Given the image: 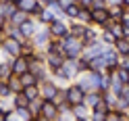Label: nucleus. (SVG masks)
I'll use <instances>...</instances> for the list:
<instances>
[{
    "label": "nucleus",
    "mask_w": 129,
    "mask_h": 121,
    "mask_svg": "<svg viewBox=\"0 0 129 121\" xmlns=\"http://www.w3.org/2000/svg\"><path fill=\"white\" fill-rule=\"evenodd\" d=\"M60 48H62V54H64V59H79V56L83 54V42H81V38H75V36H64L60 40Z\"/></svg>",
    "instance_id": "obj_1"
},
{
    "label": "nucleus",
    "mask_w": 129,
    "mask_h": 121,
    "mask_svg": "<svg viewBox=\"0 0 129 121\" xmlns=\"http://www.w3.org/2000/svg\"><path fill=\"white\" fill-rule=\"evenodd\" d=\"M0 48H2V54H6L9 59H15V56H21L23 42H21V40H17V38L4 36L2 42H0Z\"/></svg>",
    "instance_id": "obj_2"
},
{
    "label": "nucleus",
    "mask_w": 129,
    "mask_h": 121,
    "mask_svg": "<svg viewBox=\"0 0 129 121\" xmlns=\"http://www.w3.org/2000/svg\"><path fill=\"white\" fill-rule=\"evenodd\" d=\"M75 75H79V69H77V59H67L62 63V67L54 73V77L58 79H64V82H69V79H73Z\"/></svg>",
    "instance_id": "obj_3"
},
{
    "label": "nucleus",
    "mask_w": 129,
    "mask_h": 121,
    "mask_svg": "<svg viewBox=\"0 0 129 121\" xmlns=\"http://www.w3.org/2000/svg\"><path fill=\"white\" fill-rule=\"evenodd\" d=\"M64 92H67V104H71V107L81 104V102L85 100V92H83L77 84H71L69 88H64Z\"/></svg>",
    "instance_id": "obj_4"
},
{
    "label": "nucleus",
    "mask_w": 129,
    "mask_h": 121,
    "mask_svg": "<svg viewBox=\"0 0 129 121\" xmlns=\"http://www.w3.org/2000/svg\"><path fill=\"white\" fill-rule=\"evenodd\" d=\"M46 27H48V31H50L52 40H62L64 36H69V25L62 19H54L50 25H46Z\"/></svg>",
    "instance_id": "obj_5"
},
{
    "label": "nucleus",
    "mask_w": 129,
    "mask_h": 121,
    "mask_svg": "<svg viewBox=\"0 0 129 121\" xmlns=\"http://www.w3.org/2000/svg\"><path fill=\"white\" fill-rule=\"evenodd\" d=\"M50 40H52L50 31H48V27H44V29H38L36 34H34V38L29 40V42L36 46V50H44V48L48 46V42H50Z\"/></svg>",
    "instance_id": "obj_6"
},
{
    "label": "nucleus",
    "mask_w": 129,
    "mask_h": 121,
    "mask_svg": "<svg viewBox=\"0 0 129 121\" xmlns=\"http://www.w3.org/2000/svg\"><path fill=\"white\" fill-rule=\"evenodd\" d=\"M56 92H58V86H56L52 79H46V82L40 84V98L42 100H54Z\"/></svg>",
    "instance_id": "obj_7"
},
{
    "label": "nucleus",
    "mask_w": 129,
    "mask_h": 121,
    "mask_svg": "<svg viewBox=\"0 0 129 121\" xmlns=\"http://www.w3.org/2000/svg\"><path fill=\"white\" fill-rule=\"evenodd\" d=\"M29 71H31V73H34V75L38 77V82H40V84H42V82H46V79H50V77H48L46 63H42V61L31 59V61H29Z\"/></svg>",
    "instance_id": "obj_8"
},
{
    "label": "nucleus",
    "mask_w": 129,
    "mask_h": 121,
    "mask_svg": "<svg viewBox=\"0 0 129 121\" xmlns=\"http://www.w3.org/2000/svg\"><path fill=\"white\" fill-rule=\"evenodd\" d=\"M11 63V71L13 75H23L29 71V61L25 59V56H15V59H9Z\"/></svg>",
    "instance_id": "obj_9"
},
{
    "label": "nucleus",
    "mask_w": 129,
    "mask_h": 121,
    "mask_svg": "<svg viewBox=\"0 0 129 121\" xmlns=\"http://www.w3.org/2000/svg\"><path fill=\"white\" fill-rule=\"evenodd\" d=\"M40 117H44L48 121H56L58 119V107H56L52 100H44L42 109H40Z\"/></svg>",
    "instance_id": "obj_10"
},
{
    "label": "nucleus",
    "mask_w": 129,
    "mask_h": 121,
    "mask_svg": "<svg viewBox=\"0 0 129 121\" xmlns=\"http://www.w3.org/2000/svg\"><path fill=\"white\" fill-rule=\"evenodd\" d=\"M19 31H21V38H23V40H31L34 34L38 31V19L29 17L27 21H23L21 25H19Z\"/></svg>",
    "instance_id": "obj_11"
},
{
    "label": "nucleus",
    "mask_w": 129,
    "mask_h": 121,
    "mask_svg": "<svg viewBox=\"0 0 129 121\" xmlns=\"http://www.w3.org/2000/svg\"><path fill=\"white\" fill-rule=\"evenodd\" d=\"M67 61L64 59V54H46V69L52 71V75L62 67V63Z\"/></svg>",
    "instance_id": "obj_12"
},
{
    "label": "nucleus",
    "mask_w": 129,
    "mask_h": 121,
    "mask_svg": "<svg viewBox=\"0 0 129 121\" xmlns=\"http://www.w3.org/2000/svg\"><path fill=\"white\" fill-rule=\"evenodd\" d=\"M90 13H92V23H94V25L104 27L108 23V11H106V6H104V9H90Z\"/></svg>",
    "instance_id": "obj_13"
},
{
    "label": "nucleus",
    "mask_w": 129,
    "mask_h": 121,
    "mask_svg": "<svg viewBox=\"0 0 129 121\" xmlns=\"http://www.w3.org/2000/svg\"><path fill=\"white\" fill-rule=\"evenodd\" d=\"M17 11H19V9H17V4H15L13 0H0V15H2L6 21H9Z\"/></svg>",
    "instance_id": "obj_14"
},
{
    "label": "nucleus",
    "mask_w": 129,
    "mask_h": 121,
    "mask_svg": "<svg viewBox=\"0 0 129 121\" xmlns=\"http://www.w3.org/2000/svg\"><path fill=\"white\" fill-rule=\"evenodd\" d=\"M102 29L110 31V36L115 38V40H121V38L125 36V31H123V25H121L119 21H110V19H108V23H106V25H104Z\"/></svg>",
    "instance_id": "obj_15"
},
{
    "label": "nucleus",
    "mask_w": 129,
    "mask_h": 121,
    "mask_svg": "<svg viewBox=\"0 0 129 121\" xmlns=\"http://www.w3.org/2000/svg\"><path fill=\"white\" fill-rule=\"evenodd\" d=\"M112 48H115V52L121 56V59H129V40H125V38L115 40Z\"/></svg>",
    "instance_id": "obj_16"
},
{
    "label": "nucleus",
    "mask_w": 129,
    "mask_h": 121,
    "mask_svg": "<svg viewBox=\"0 0 129 121\" xmlns=\"http://www.w3.org/2000/svg\"><path fill=\"white\" fill-rule=\"evenodd\" d=\"M71 115L75 117V121H79V119H87V117H90V107H87L85 102L75 104V107H71Z\"/></svg>",
    "instance_id": "obj_17"
},
{
    "label": "nucleus",
    "mask_w": 129,
    "mask_h": 121,
    "mask_svg": "<svg viewBox=\"0 0 129 121\" xmlns=\"http://www.w3.org/2000/svg\"><path fill=\"white\" fill-rule=\"evenodd\" d=\"M98 40H100V34H98V31H96L94 27H85L83 36H81L83 46H90V44H94V42H98Z\"/></svg>",
    "instance_id": "obj_18"
},
{
    "label": "nucleus",
    "mask_w": 129,
    "mask_h": 121,
    "mask_svg": "<svg viewBox=\"0 0 129 121\" xmlns=\"http://www.w3.org/2000/svg\"><path fill=\"white\" fill-rule=\"evenodd\" d=\"M102 100V92H98V90H92V92H85V104H87V107H90V109H94L96 107V104H98Z\"/></svg>",
    "instance_id": "obj_19"
},
{
    "label": "nucleus",
    "mask_w": 129,
    "mask_h": 121,
    "mask_svg": "<svg viewBox=\"0 0 129 121\" xmlns=\"http://www.w3.org/2000/svg\"><path fill=\"white\" fill-rule=\"evenodd\" d=\"M81 9H83V6H81V4H79L77 0H75V2H71V4L67 6V9L62 11V17H69V19H77V15H79V11H81Z\"/></svg>",
    "instance_id": "obj_20"
},
{
    "label": "nucleus",
    "mask_w": 129,
    "mask_h": 121,
    "mask_svg": "<svg viewBox=\"0 0 129 121\" xmlns=\"http://www.w3.org/2000/svg\"><path fill=\"white\" fill-rule=\"evenodd\" d=\"M54 19H58V17H56V15L52 13V9H50V6H46V9H44L42 13H40V17H38V23H44V25H50V23H52Z\"/></svg>",
    "instance_id": "obj_21"
},
{
    "label": "nucleus",
    "mask_w": 129,
    "mask_h": 121,
    "mask_svg": "<svg viewBox=\"0 0 129 121\" xmlns=\"http://www.w3.org/2000/svg\"><path fill=\"white\" fill-rule=\"evenodd\" d=\"M6 86H9L11 94H19V92H23V86H21L19 75H11L9 79H6Z\"/></svg>",
    "instance_id": "obj_22"
},
{
    "label": "nucleus",
    "mask_w": 129,
    "mask_h": 121,
    "mask_svg": "<svg viewBox=\"0 0 129 121\" xmlns=\"http://www.w3.org/2000/svg\"><path fill=\"white\" fill-rule=\"evenodd\" d=\"M112 75H115V77H119V82H121V84H129V67L119 65L115 71H112Z\"/></svg>",
    "instance_id": "obj_23"
},
{
    "label": "nucleus",
    "mask_w": 129,
    "mask_h": 121,
    "mask_svg": "<svg viewBox=\"0 0 129 121\" xmlns=\"http://www.w3.org/2000/svg\"><path fill=\"white\" fill-rule=\"evenodd\" d=\"M19 79H21V86H23V88H29V86H40L38 77H36L34 73H31V71H27V73L19 75Z\"/></svg>",
    "instance_id": "obj_24"
},
{
    "label": "nucleus",
    "mask_w": 129,
    "mask_h": 121,
    "mask_svg": "<svg viewBox=\"0 0 129 121\" xmlns=\"http://www.w3.org/2000/svg\"><path fill=\"white\" fill-rule=\"evenodd\" d=\"M106 11H108V19H110V21H121V17H123V13H125L119 4H110V6H106Z\"/></svg>",
    "instance_id": "obj_25"
},
{
    "label": "nucleus",
    "mask_w": 129,
    "mask_h": 121,
    "mask_svg": "<svg viewBox=\"0 0 129 121\" xmlns=\"http://www.w3.org/2000/svg\"><path fill=\"white\" fill-rule=\"evenodd\" d=\"M27 104H29V100L23 96V92L13 94V109H27Z\"/></svg>",
    "instance_id": "obj_26"
},
{
    "label": "nucleus",
    "mask_w": 129,
    "mask_h": 121,
    "mask_svg": "<svg viewBox=\"0 0 129 121\" xmlns=\"http://www.w3.org/2000/svg\"><path fill=\"white\" fill-rule=\"evenodd\" d=\"M36 4H38V0H19V2H17V9L23 11V13H27V15H31V11H34Z\"/></svg>",
    "instance_id": "obj_27"
},
{
    "label": "nucleus",
    "mask_w": 129,
    "mask_h": 121,
    "mask_svg": "<svg viewBox=\"0 0 129 121\" xmlns=\"http://www.w3.org/2000/svg\"><path fill=\"white\" fill-rule=\"evenodd\" d=\"M23 96L31 102V100H36L40 98V86H29V88H23Z\"/></svg>",
    "instance_id": "obj_28"
},
{
    "label": "nucleus",
    "mask_w": 129,
    "mask_h": 121,
    "mask_svg": "<svg viewBox=\"0 0 129 121\" xmlns=\"http://www.w3.org/2000/svg\"><path fill=\"white\" fill-rule=\"evenodd\" d=\"M13 75V71H11V63H9V59L6 61H0V79L2 82H6Z\"/></svg>",
    "instance_id": "obj_29"
},
{
    "label": "nucleus",
    "mask_w": 129,
    "mask_h": 121,
    "mask_svg": "<svg viewBox=\"0 0 129 121\" xmlns=\"http://www.w3.org/2000/svg\"><path fill=\"white\" fill-rule=\"evenodd\" d=\"M27 19H29V15H27V13H23V11H17V13H15L13 17L9 19V23H11V25H15V27H19L21 23H23V21H27Z\"/></svg>",
    "instance_id": "obj_30"
},
{
    "label": "nucleus",
    "mask_w": 129,
    "mask_h": 121,
    "mask_svg": "<svg viewBox=\"0 0 129 121\" xmlns=\"http://www.w3.org/2000/svg\"><path fill=\"white\" fill-rule=\"evenodd\" d=\"M42 102H44L42 98H36V100H31V102L27 104V111L31 113V117H34V119H36V117H40V109H42Z\"/></svg>",
    "instance_id": "obj_31"
},
{
    "label": "nucleus",
    "mask_w": 129,
    "mask_h": 121,
    "mask_svg": "<svg viewBox=\"0 0 129 121\" xmlns=\"http://www.w3.org/2000/svg\"><path fill=\"white\" fill-rule=\"evenodd\" d=\"M85 27L87 25H83V23H73V25H69V34L75 36V38H81L83 31H85Z\"/></svg>",
    "instance_id": "obj_32"
},
{
    "label": "nucleus",
    "mask_w": 129,
    "mask_h": 121,
    "mask_svg": "<svg viewBox=\"0 0 129 121\" xmlns=\"http://www.w3.org/2000/svg\"><path fill=\"white\" fill-rule=\"evenodd\" d=\"M75 21L83 23V25H87V23H92V13H90V9H81V11H79V15H77V19H75Z\"/></svg>",
    "instance_id": "obj_33"
},
{
    "label": "nucleus",
    "mask_w": 129,
    "mask_h": 121,
    "mask_svg": "<svg viewBox=\"0 0 129 121\" xmlns=\"http://www.w3.org/2000/svg\"><path fill=\"white\" fill-rule=\"evenodd\" d=\"M52 102L56 104V107L67 102V92H64V88H58V92H56V96H54V100H52Z\"/></svg>",
    "instance_id": "obj_34"
},
{
    "label": "nucleus",
    "mask_w": 129,
    "mask_h": 121,
    "mask_svg": "<svg viewBox=\"0 0 129 121\" xmlns=\"http://www.w3.org/2000/svg\"><path fill=\"white\" fill-rule=\"evenodd\" d=\"M15 113H17V117H19L21 121H31V119H34L27 109H15Z\"/></svg>",
    "instance_id": "obj_35"
},
{
    "label": "nucleus",
    "mask_w": 129,
    "mask_h": 121,
    "mask_svg": "<svg viewBox=\"0 0 129 121\" xmlns=\"http://www.w3.org/2000/svg\"><path fill=\"white\" fill-rule=\"evenodd\" d=\"M104 117H106V113L102 111H90V121H104Z\"/></svg>",
    "instance_id": "obj_36"
},
{
    "label": "nucleus",
    "mask_w": 129,
    "mask_h": 121,
    "mask_svg": "<svg viewBox=\"0 0 129 121\" xmlns=\"http://www.w3.org/2000/svg\"><path fill=\"white\" fill-rule=\"evenodd\" d=\"M9 96H13V94L9 90V86H6V82H2L0 84V98H9Z\"/></svg>",
    "instance_id": "obj_37"
},
{
    "label": "nucleus",
    "mask_w": 129,
    "mask_h": 121,
    "mask_svg": "<svg viewBox=\"0 0 129 121\" xmlns=\"http://www.w3.org/2000/svg\"><path fill=\"white\" fill-rule=\"evenodd\" d=\"M104 121H119V111H108Z\"/></svg>",
    "instance_id": "obj_38"
},
{
    "label": "nucleus",
    "mask_w": 129,
    "mask_h": 121,
    "mask_svg": "<svg viewBox=\"0 0 129 121\" xmlns=\"http://www.w3.org/2000/svg\"><path fill=\"white\" fill-rule=\"evenodd\" d=\"M119 98H123L125 102H129V86H127V84L123 86V90H121V94H119Z\"/></svg>",
    "instance_id": "obj_39"
},
{
    "label": "nucleus",
    "mask_w": 129,
    "mask_h": 121,
    "mask_svg": "<svg viewBox=\"0 0 129 121\" xmlns=\"http://www.w3.org/2000/svg\"><path fill=\"white\" fill-rule=\"evenodd\" d=\"M71 2H75V0H56V4H58V9H60V11H64Z\"/></svg>",
    "instance_id": "obj_40"
},
{
    "label": "nucleus",
    "mask_w": 129,
    "mask_h": 121,
    "mask_svg": "<svg viewBox=\"0 0 129 121\" xmlns=\"http://www.w3.org/2000/svg\"><path fill=\"white\" fill-rule=\"evenodd\" d=\"M77 2H79V4H81V6H83V9H90V6H92V2H94V0H77Z\"/></svg>",
    "instance_id": "obj_41"
},
{
    "label": "nucleus",
    "mask_w": 129,
    "mask_h": 121,
    "mask_svg": "<svg viewBox=\"0 0 129 121\" xmlns=\"http://www.w3.org/2000/svg\"><path fill=\"white\" fill-rule=\"evenodd\" d=\"M6 23H9V21H6L2 15H0V29H4V25H6Z\"/></svg>",
    "instance_id": "obj_42"
},
{
    "label": "nucleus",
    "mask_w": 129,
    "mask_h": 121,
    "mask_svg": "<svg viewBox=\"0 0 129 121\" xmlns=\"http://www.w3.org/2000/svg\"><path fill=\"white\" fill-rule=\"evenodd\" d=\"M121 0H106V6H110V4H119Z\"/></svg>",
    "instance_id": "obj_43"
},
{
    "label": "nucleus",
    "mask_w": 129,
    "mask_h": 121,
    "mask_svg": "<svg viewBox=\"0 0 129 121\" xmlns=\"http://www.w3.org/2000/svg\"><path fill=\"white\" fill-rule=\"evenodd\" d=\"M0 121H6V113H2V111H0Z\"/></svg>",
    "instance_id": "obj_44"
},
{
    "label": "nucleus",
    "mask_w": 129,
    "mask_h": 121,
    "mask_svg": "<svg viewBox=\"0 0 129 121\" xmlns=\"http://www.w3.org/2000/svg\"><path fill=\"white\" fill-rule=\"evenodd\" d=\"M2 38H4V29H0V42H2Z\"/></svg>",
    "instance_id": "obj_45"
},
{
    "label": "nucleus",
    "mask_w": 129,
    "mask_h": 121,
    "mask_svg": "<svg viewBox=\"0 0 129 121\" xmlns=\"http://www.w3.org/2000/svg\"><path fill=\"white\" fill-rule=\"evenodd\" d=\"M0 61H2V48H0Z\"/></svg>",
    "instance_id": "obj_46"
},
{
    "label": "nucleus",
    "mask_w": 129,
    "mask_h": 121,
    "mask_svg": "<svg viewBox=\"0 0 129 121\" xmlns=\"http://www.w3.org/2000/svg\"><path fill=\"white\" fill-rule=\"evenodd\" d=\"M79 121H90V117H87V119H79Z\"/></svg>",
    "instance_id": "obj_47"
},
{
    "label": "nucleus",
    "mask_w": 129,
    "mask_h": 121,
    "mask_svg": "<svg viewBox=\"0 0 129 121\" xmlns=\"http://www.w3.org/2000/svg\"><path fill=\"white\" fill-rule=\"evenodd\" d=\"M0 84H2V79H0Z\"/></svg>",
    "instance_id": "obj_48"
},
{
    "label": "nucleus",
    "mask_w": 129,
    "mask_h": 121,
    "mask_svg": "<svg viewBox=\"0 0 129 121\" xmlns=\"http://www.w3.org/2000/svg\"><path fill=\"white\" fill-rule=\"evenodd\" d=\"M56 121H60V119H56Z\"/></svg>",
    "instance_id": "obj_49"
}]
</instances>
